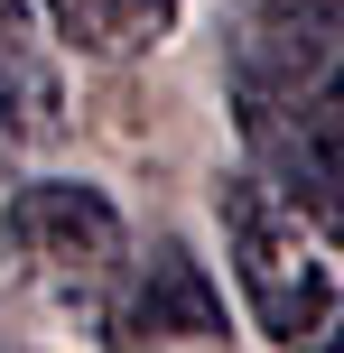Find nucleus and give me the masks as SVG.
Segmentation results:
<instances>
[{"label":"nucleus","instance_id":"nucleus-1","mask_svg":"<svg viewBox=\"0 0 344 353\" xmlns=\"http://www.w3.org/2000/svg\"><path fill=\"white\" fill-rule=\"evenodd\" d=\"M223 103L261 168L344 195V0H233Z\"/></svg>","mask_w":344,"mask_h":353},{"label":"nucleus","instance_id":"nucleus-2","mask_svg":"<svg viewBox=\"0 0 344 353\" xmlns=\"http://www.w3.org/2000/svg\"><path fill=\"white\" fill-rule=\"evenodd\" d=\"M214 214H223V251H233V279L252 298L261 335L298 353L344 344V195H316L252 159L223 176Z\"/></svg>","mask_w":344,"mask_h":353},{"label":"nucleus","instance_id":"nucleus-3","mask_svg":"<svg viewBox=\"0 0 344 353\" xmlns=\"http://www.w3.org/2000/svg\"><path fill=\"white\" fill-rule=\"evenodd\" d=\"M0 232H10V261L19 279L37 288L47 307H74V316L103 325L112 288L130 279V232L112 214L103 186H74V176H28V186L0 205Z\"/></svg>","mask_w":344,"mask_h":353},{"label":"nucleus","instance_id":"nucleus-4","mask_svg":"<svg viewBox=\"0 0 344 353\" xmlns=\"http://www.w3.org/2000/svg\"><path fill=\"white\" fill-rule=\"evenodd\" d=\"M223 298L186 242H149L103 307V344H223Z\"/></svg>","mask_w":344,"mask_h":353},{"label":"nucleus","instance_id":"nucleus-5","mask_svg":"<svg viewBox=\"0 0 344 353\" xmlns=\"http://www.w3.org/2000/svg\"><path fill=\"white\" fill-rule=\"evenodd\" d=\"M56 140V56L37 47L28 19L0 28V176H19Z\"/></svg>","mask_w":344,"mask_h":353},{"label":"nucleus","instance_id":"nucleus-6","mask_svg":"<svg viewBox=\"0 0 344 353\" xmlns=\"http://www.w3.org/2000/svg\"><path fill=\"white\" fill-rule=\"evenodd\" d=\"M47 28L65 37L74 56H149L168 28H177V0H47Z\"/></svg>","mask_w":344,"mask_h":353},{"label":"nucleus","instance_id":"nucleus-7","mask_svg":"<svg viewBox=\"0 0 344 353\" xmlns=\"http://www.w3.org/2000/svg\"><path fill=\"white\" fill-rule=\"evenodd\" d=\"M10 19H28V0H0V28H10Z\"/></svg>","mask_w":344,"mask_h":353}]
</instances>
